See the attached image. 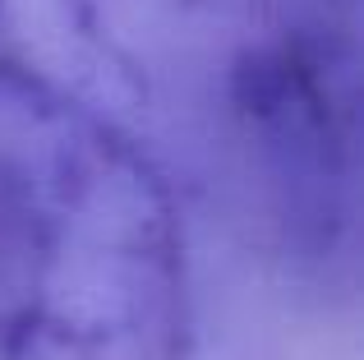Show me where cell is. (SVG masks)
<instances>
[{"instance_id": "cell-3", "label": "cell", "mask_w": 364, "mask_h": 360, "mask_svg": "<svg viewBox=\"0 0 364 360\" xmlns=\"http://www.w3.org/2000/svg\"><path fill=\"white\" fill-rule=\"evenodd\" d=\"M0 18H5V0H0Z\"/></svg>"}, {"instance_id": "cell-1", "label": "cell", "mask_w": 364, "mask_h": 360, "mask_svg": "<svg viewBox=\"0 0 364 360\" xmlns=\"http://www.w3.org/2000/svg\"><path fill=\"white\" fill-rule=\"evenodd\" d=\"M102 60L286 254L346 235L360 171L355 0H70Z\"/></svg>"}, {"instance_id": "cell-2", "label": "cell", "mask_w": 364, "mask_h": 360, "mask_svg": "<svg viewBox=\"0 0 364 360\" xmlns=\"http://www.w3.org/2000/svg\"><path fill=\"white\" fill-rule=\"evenodd\" d=\"M185 226L157 157L0 51V360H189Z\"/></svg>"}]
</instances>
